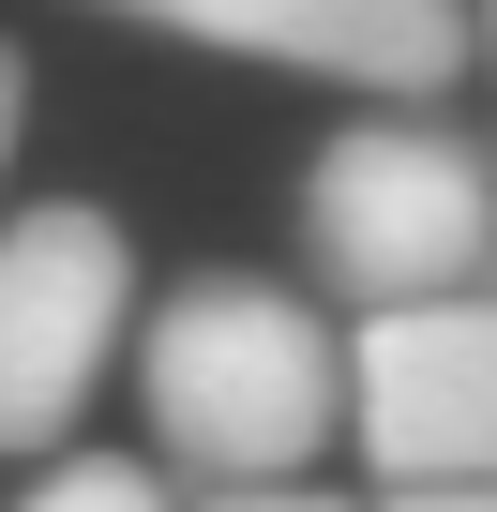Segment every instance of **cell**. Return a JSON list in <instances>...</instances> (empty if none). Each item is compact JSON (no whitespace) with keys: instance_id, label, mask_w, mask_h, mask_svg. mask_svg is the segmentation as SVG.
<instances>
[{"instance_id":"cell-5","label":"cell","mask_w":497,"mask_h":512,"mask_svg":"<svg viewBox=\"0 0 497 512\" xmlns=\"http://www.w3.org/2000/svg\"><path fill=\"white\" fill-rule=\"evenodd\" d=\"M76 16H121L211 61H272L347 106H437L467 76V0H76Z\"/></svg>"},{"instance_id":"cell-1","label":"cell","mask_w":497,"mask_h":512,"mask_svg":"<svg viewBox=\"0 0 497 512\" xmlns=\"http://www.w3.org/2000/svg\"><path fill=\"white\" fill-rule=\"evenodd\" d=\"M136 407L196 497L211 482H302L347 437V332L272 272H181L136 317Z\"/></svg>"},{"instance_id":"cell-11","label":"cell","mask_w":497,"mask_h":512,"mask_svg":"<svg viewBox=\"0 0 497 512\" xmlns=\"http://www.w3.org/2000/svg\"><path fill=\"white\" fill-rule=\"evenodd\" d=\"M482 166H497V136H482Z\"/></svg>"},{"instance_id":"cell-3","label":"cell","mask_w":497,"mask_h":512,"mask_svg":"<svg viewBox=\"0 0 497 512\" xmlns=\"http://www.w3.org/2000/svg\"><path fill=\"white\" fill-rule=\"evenodd\" d=\"M106 362H136V241L91 196L0 211V467L76 452Z\"/></svg>"},{"instance_id":"cell-4","label":"cell","mask_w":497,"mask_h":512,"mask_svg":"<svg viewBox=\"0 0 497 512\" xmlns=\"http://www.w3.org/2000/svg\"><path fill=\"white\" fill-rule=\"evenodd\" d=\"M347 452H362V497L497 482V287L377 302L347 332Z\"/></svg>"},{"instance_id":"cell-7","label":"cell","mask_w":497,"mask_h":512,"mask_svg":"<svg viewBox=\"0 0 497 512\" xmlns=\"http://www.w3.org/2000/svg\"><path fill=\"white\" fill-rule=\"evenodd\" d=\"M181 512H362V497L302 467V482H211V497H181Z\"/></svg>"},{"instance_id":"cell-6","label":"cell","mask_w":497,"mask_h":512,"mask_svg":"<svg viewBox=\"0 0 497 512\" xmlns=\"http://www.w3.org/2000/svg\"><path fill=\"white\" fill-rule=\"evenodd\" d=\"M0 512H181V482L166 467H121V452H46Z\"/></svg>"},{"instance_id":"cell-9","label":"cell","mask_w":497,"mask_h":512,"mask_svg":"<svg viewBox=\"0 0 497 512\" xmlns=\"http://www.w3.org/2000/svg\"><path fill=\"white\" fill-rule=\"evenodd\" d=\"M16 121H31V61L0 46V166H16Z\"/></svg>"},{"instance_id":"cell-2","label":"cell","mask_w":497,"mask_h":512,"mask_svg":"<svg viewBox=\"0 0 497 512\" xmlns=\"http://www.w3.org/2000/svg\"><path fill=\"white\" fill-rule=\"evenodd\" d=\"M302 256H317V287H347V317L497 287V166H482V136H452L422 106H362L302 166Z\"/></svg>"},{"instance_id":"cell-8","label":"cell","mask_w":497,"mask_h":512,"mask_svg":"<svg viewBox=\"0 0 497 512\" xmlns=\"http://www.w3.org/2000/svg\"><path fill=\"white\" fill-rule=\"evenodd\" d=\"M362 512H497V482H392V497H362Z\"/></svg>"},{"instance_id":"cell-10","label":"cell","mask_w":497,"mask_h":512,"mask_svg":"<svg viewBox=\"0 0 497 512\" xmlns=\"http://www.w3.org/2000/svg\"><path fill=\"white\" fill-rule=\"evenodd\" d=\"M467 61H482V76H497V0H467Z\"/></svg>"}]
</instances>
